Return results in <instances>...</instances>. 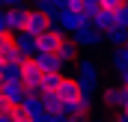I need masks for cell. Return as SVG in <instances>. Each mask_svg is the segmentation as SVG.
Here are the masks:
<instances>
[{
	"label": "cell",
	"mask_w": 128,
	"mask_h": 122,
	"mask_svg": "<svg viewBox=\"0 0 128 122\" xmlns=\"http://www.w3.org/2000/svg\"><path fill=\"white\" fill-rule=\"evenodd\" d=\"M72 39H74V45H78V48H96V45L104 42V33L96 30L92 24H86V27H80L78 33H72Z\"/></svg>",
	"instance_id": "8992f818"
},
{
	"label": "cell",
	"mask_w": 128,
	"mask_h": 122,
	"mask_svg": "<svg viewBox=\"0 0 128 122\" xmlns=\"http://www.w3.org/2000/svg\"><path fill=\"white\" fill-rule=\"evenodd\" d=\"M104 104L119 110V86H107V90H104Z\"/></svg>",
	"instance_id": "ac0fdd59"
},
{
	"label": "cell",
	"mask_w": 128,
	"mask_h": 122,
	"mask_svg": "<svg viewBox=\"0 0 128 122\" xmlns=\"http://www.w3.org/2000/svg\"><path fill=\"white\" fill-rule=\"evenodd\" d=\"M113 15H116V24H119V27H128V12L122 9V6H119V9H116Z\"/></svg>",
	"instance_id": "7402d4cb"
},
{
	"label": "cell",
	"mask_w": 128,
	"mask_h": 122,
	"mask_svg": "<svg viewBox=\"0 0 128 122\" xmlns=\"http://www.w3.org/2000/svg\"><path fill=\"white\" fill-rule=\"evenodd\" d=\"M3 84H6V80H3V78H0V95H3Z\"/></svg>",
	"instance_id": "1f68e13d"
},
{
	"label": "cell",
	"mask_w": 128,
	"mask_h": 122,
	"mask_svg": "<svg viewBox=\"0 0 128 122\" xmlns=\"http://www.w3.org/2000/svg\"><path fill=\"white\" fill-rule=\"evenodd\" d=\"M48 27H54V21H51V18H48V15L39 9V6H36V9H27V27H24L27 33H33V36H42Z\"/></svg>",
	"instance_id": "52a82bcc"
},
{
	"label": "cell",
	"mask_w": 128,
	"mask_h": 122,
	"mask_svg": "<svg viewBox=\"0 0 128 122\" xmlns=\"http://www.w3.org/2000/svg\"><path fill=\"white\" fill-rule=\"evenodd\" d=\"M92 24L84 12H72V9H60V18H57V27H63L66 33H78L80 27Z\"/></svg>",
	"instance_id": "5b68a950"
},
{
	"label": "cell",
	"mask_w": 128,
	"mask_h": 122,
	"mask_svg": "<svg viewBox=\"0 0 128 122\" xmlns=\"http://www.w3.org/2000/svg\"><path fill=\"white\" fill-rule=\"evenodd\" d=\"M12 6H24L21 0H0V9H12Z\"/></svg>",
	"instance_id": "484cf974"
},
{
	"label": "cell",
	"mask_w": 128,
	"mask_h": 122,
	"mask_svg": "<svg viewBox=\"0 0 128 122\" xmlns=\"http://www.w3.org/2000/svg\"><path fill=\"white\" fill-rule=\"evenodd\" d=\"M119 110H128V86L119 84Z\"/></svg>",
	"instance_id": "ffe728a7"
},
{
	"label": "cell",
	"mask_w": 128,
	"mask_h": 122,
	"mask_svg": "<svg viewBox=\"0 0 128 122\" xmlns=\"http://www.w3.org/2000/svg\"><path fill=\"white\" fill-rule=\"evenodd\" d=\"M122 3H125V0H101V9H110V12H116Z\"/></svg>",
	"instance_id": "603a6c76"
},
{
	"label": "cell",
	"mask_w": 128,
	"mask_h": 122,
	"mask_svg": "<svg viewBox=\"0 0 128 122\" xmlns=\"http://www.w3.org/2000/svg\"><path fill=\"white\" fill-rule=\"evenodd\" d=\"M104 42H107V45H113V48L125 45V42H128V27H119V24H113L110 30L104 33Z\"/></svg>",
	"instance_id": "4fadbf2b"
},
{
	"label": "cell",
	"mask_w": 128,
	"mask_h": 122,
	"mask_svg": "<svg viewBox=\"0 0 128 122\" xmlns=\"http://www.w3.org/2000/svg\"><path fill=\"white\" fill-rule=\"evenodd\" d=\"M33 57L39 60V66H42L45 72H63V66H66V62L57 57V54H45V51H36Z\"/></svg>",
	"instance_id": "30bf717a"
},
{
	"label": "cell",
	"mask_w": 128,
	"mask_h": 122,
	"mask_svg": "<svg viewBox=\"0 0 128 122\" xmlns=\"http://www.w3.org/2000/svg\"><path fill=\"white\" fill-rule=\"evenodd\" d=\"M63 9H72V12H84V0H66Z\"/></svg>",
	"instance_id": "44dd1931"
},
{
	"label": "cell",
	"mask_w": 128,
	"mask_h": 122,
	"mask_svg": "<svg viewBox=\"0 0 128 122\" xmlns=\"http://www.w3.org/2000/svg\"><path fill=\"white\" fill-rule=\"evenodd\" d=\"M116 122H128V110H119V116H116Z\"/></svg>",
	"instance_id": "f546056e"
},
{
	"label": "cell",
	"mask_w": 128,
	"mask_h": 122,
	"mask_svg": "<svg viewBox=\"0 0 128 122\" xmlns=\"http://www.w3.org/2000/svg\"><path fill=\"white\" fill-rule=\"evenodd\" d=\"M113 24H116V15H113L110 9H98L96 15H92V27H96V30H101V33H107Z\"/></svg>",
	"instance_id": "8fae6325"
},
{
	"label": "cell",
	"mask_w": 128,
	"mask_h": 122,
	"mask_svg": "<svg viewBox=\"0 0 128 122\" xmlns=\"http://www.w3.org/2000/svg\"><path fill=\"white\" fill-rule=\"evenodd\" d=\"M98 9H101V0H84V15L92 21V15H96Z\"/></svg>",
	"instance_id": "d6986e66"
},
{
	"label": "cell",
	"mask_w": 128,
	"mask_h": 122,
	"mask_svg": "<svg viewBox=\"0 0 128 122\" xmlns=\"http://www.w3.org/2000/svg\"><path fill=\"white\" fill-rule=\"evenodd\" d=\"M0 122H15V116L12 113H0Z\"/></svg>",
	"instance_id": "83f0119b"
},
{
	"label": "cell",
	"mask_w": 128,
	"mask_h": 122,
	"mask_svg": "<svg viewBox=\"0 0 128 122\" xmlns=\"http://www.w3.org/2000/svg\"><path fill=\"white\" fill-rule=\"evenodd\" d=\"M110 66H113V72H119V68H125V66H128V42H125V45H119V48H113V54H110Z\"/></svg>",
	"instance_id": "2e32d148"
},
{
	"label": "cell",
	"mask_w": 128,
	"mask_h": 122,
	"mask_svg": "<svg viewBox=\"0 0 128 122\" xmlns=\"http://www.w3.org/2000/svg\"><path fill=\"white\" fill-rule=\"evenodd\" d=\"M122 9H125V12H128V0H125V3H122Z\"/></svg>",
	"instance_id": "836d02e7"
},
{
	"label": "cell",
	"mask_w": 128,
	"mask_h": 122,
	"mask_svg": "<svg viewBox=\"0 0 128 122\" xmlns=\"http://www.w3.org/2000/svg\"><path fill=\"white\" fill-rule=\"evenodd\" d=\"M116 74H119V84H125V86H128V66H125V68H119Z\"/></svg>",
	"instance_id": "4316f807"
},
{
	"label": "cell",
	"mask_w": 128,
	"mask_h": 122,
	"mask_svg": "<svg viewBox=\"0 0 128 122\" xmlns=\"http://www.w3.org/2000/svg\"><path fill=\"white\" fill-rule=\"evenodd\" d=\"M86 122H107V119H86Z\"/></svg>",
	"instance_id": "d6a6232c"
},
{
	"label": "cell",
	"mask_w": 128,
	"mask_h": 122,
	"mask_svg": "<svg viewBox=\"0 0 128 122\" xmlns=\"http://www.w3.org/2000/svg\"><path fill=\"white\" fill-rule=\"evenodd\" d=\"M98 80H101V66L96 60H78V84H80V92L96 98Z\"/></svg>",
	"instance_id": "6da1fadb"
},
{
	"label": "cell",
	"mask_w": 128,
	"mask_h": 122,
	"mask_svg": "<svg viewBox=\"0 0 128 122\" xmlns=\"http://www.w3.org/2000/svg\"><path fill=\"white\" fill-rule=\"evenodd\" d=\"M0 78L9 80H21V62H0Z\"/></svg>",
	"instance_id": "e0dca14e"
},
{
	"label": "cell",
	"mask_w": 128,
	"mask_h": 122,
	"mask_svg": "<svg viewBox=\"0 0 128 122\" xmlns=\"http://www.w3.org/2000/svg\"><path fill=\"white\" fill-rule=\"evenodd\" d=\"M6 21H9V30L12 33H21L24 27H27V9H24V6L6 9Z\"/></svg>",
	"instance_id": "ba28073f"
},
{
	"label": "cell",
	"mask_w": 128,
	"mask_h": 122,
	"mask_svg": "<svg viewBox=\"0 0 128 122\" xmlns=\"http://www.w3.org/2000/svg\"><path fill=\"white\" fill-rule=\"evenodd\" d=\"M51 122H68V119H66L63 113H54V116H51Z\"/></svg>",
	"instance_id": "f1b7e54d"
},
{
	"label": "cell",
	"mask_w": 128,
	"mask_h": 122,
	"mask_svg": "<svg viewBox=\"0 0 128 122\" xmlns=\"http://www.w3.org/2000/svg\"><path fill=\"white\" fill-rule=\"evenodd\" d=\"M51 116H54V113H51V110H45V113H39V116H33L30 122H51Z\"/></svg>",
	"instance_id": "d4e9b609"
},
{
	"label": "cell",
	"mask_w": 128,
	"mask_h": 122,
	"mask_svg": "<svg viewBox=\"0 0 128 122\" xmlns=\"http://www.w3.org/2000/svg\"><path fill=\"white\" fill-rule=\"evenodd\" d=\"M57 57H60L63 62H74L78 60V45H74V39L66 36L63 42H60V48H57Z\"/></svg>",
	"instance_id": "7c38bea8"
},
{
	"label": "cell",
	"mask_w": 128,
	"mask_h": 122,
	"mask_svg": "<svg viewBox=\"0 0 128 122\" xmlns=\"http://www.w3.org/2000/svg\"><path fill=\"white\" fill-rule=\"evenodd\" d=\"M24 54L18 48L15 33H0V62H21Z\"/></svg>",
	"instance_id": "277c9868"
},
{
	"label": "cell",
	"mask_w": 128,
	"mask_h": 122,
	"mask_svg": "<svg viewBox=\"0 0 128 122\" xmlns=\"http://www.w3.org/2000/svg\"><path fill=\"white\" fill-rule=\"evenodd\" d=\"M57 95H60V101L66 104V116H68V113H74L78 101L84 98V92H80V84H78V78H68V74H66V78H63V84H60V90H57Z\"/></svg>",
	"instance_id": "3957f363"
},
{
	"label": "cell",
	"mask_w": 128,
	"mask_h": 122,
	"mask_svg": "<svg viewBox=\"0 0 128 122\" xmlns=\"http://www.w3.org/2000/svg\"><path fill=\"white\" fill-rule=\"evenodd\" d=\"M63 72H45L42 74V92H57L60 90V84H63Z\"/></svg>",
	"instance_id": "9a60e30c"
},
{
	"label": "cell",
	"mask_w": 128,
	"mask_h": 122,
	"mask_svg": "<svg viewBox=\"0 0 128 122\" xmlns=\"http://www.w3.org/2000/svg\"><path fill=\"white\" fill-rule=\"evenodd\" d=\"M0 33H12L9 30V21H6V9H0Z\"/></svg>",
	"instance_id": "cb8c5ba5"
},
{
	"label": "cell",
	"mask_w": 128,
	"mask_h": 122,
	"mask_svg": "<svg viewBox=\"0 0 128 122\" xmlns=\"http://www.w3.org/2000/svg\"><path fill=\"white\" fill-rule=\"evenodd\" d=\"M27 3H36V6H42V3H45V0H27Z\"/></svg>",
	"instance_id": "4dcf8cb0"
},
{
	"label": "cell",
	"mask_w": 128,
	"mask_h": 122,
	"mask_svg": "<svg viewBox=\"0 0 128 122\" xmlns=\"http://www.w3.org/2000/svg\"><path fill=\"white\" fill-rule=\"evenodd\" d=\"M3 95H6L12 104H21L24 95H27V86H24L21 80H9V84H3Z\"/></svg>",
	"instance_id": "9c48e42d"
},
{
	"label": "cell",
	"mask_w": 128,
	"mask_h": 122,
	"mask_svg": "<svg viewBox=\"0 0 128 122\" xmlns=\"http://www.w3.org/2000/svg\"><path fill=\"white\" fill-rule=\"evenodd\" d=\"M15 39H18V48H21L24 57H33V54H36V36H33V33L21 30V33H15Z\"/></svg>",
	"instance_id": "5bb4252c"
},
{
	"label": "cell",
	"mask_w": 128,
	"mask_h": 122,
	"mask_svg": "<svg viewBox=\"0 0 128 122\" xmlns=\"http://www.w3.org/2000/svg\"><path fill=\"white\" fill-rule=\"evenodd\" d=\"M42 74H45V68L39 66L36 57L21 60V84L27 86V92H42Z\"/></svg>",
	"instance_id": "7a4b0ae2"
}]
</instances>
